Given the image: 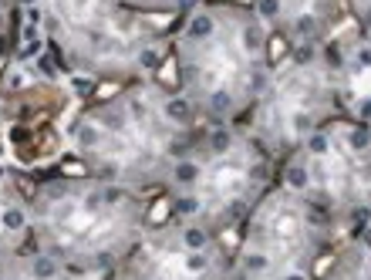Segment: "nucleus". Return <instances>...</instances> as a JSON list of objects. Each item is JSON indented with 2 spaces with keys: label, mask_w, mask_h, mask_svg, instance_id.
<instances>
[{
  "label": "nucleus",
  "mask_w": 371,
  "mask_h": 280,
  "mask_svg": "<svg viewBox=\"0 0 371 280\" xmlns=\"http://www.w3.org/2000/svg\"><path fill=\"white\" fill-rule=\"evenodd\" d=\"M239 41H243V51L250 54L253 61H260V54H264V48H266V34H264V24H260L253 14L246 17V24L239 30Z\"/></svg>",
  "instance_id": "f257e3e1"
},
{
  "label": "nucleus",
  "mask_w": 371,
  "mask_h": 280,
  "mask_svg": "<svg viewBox=\"0 0 371 280\" xmlns=\"http://www.w3.org/2000/svg\"><path fill=\"white\" fill-rule=\"evenodd\" d=\"M212 34H216V17H212L210 10H199V14H189V17H186V37H189V41L203 44V41H210Z\"/></svg>",
  "instance_id": "f03ea898"
},
{
  "label": "nucleus",
  "mask_w": 371,
  "mask_h": 280,
  "mask_svg": "<svg viewBox=\"0 0 371 280\" xmlns=\"http://www.w3.org/2000/svg\"><path fill=\"white\" fill-rule=\"evenodd\" d=\"M203 179V166L196 159H176V166L169 169V182H176L179 189H192Z\"/></svg>",
  "instance_id": "7ed1b4c3"
},
{
  "label": "nucleus",
  "mask_w": 371,
  "mask_h": 280,
  "mask_svg": "<svg viewBox=\"0 0 371 280\" xmlns=\"http://www.w3.org/2000/svg\"><path fill=\"white\" fill-rule=\"evenodd\" d=\"M162 115L172 122V125H189L192 122V102L183 95H165L162 98Z\"/></svg>",
  "instance_id": "20e7f679"
},
{
  "label": "nucleus",
  "mask_w": 371,
  "mask_h": 280,
  "mask_svg": "<svg viewBox=\"0 0 371 280\" xmlns=\"http://www.w3.org/2000/svg\"><path fill=\"white\" fill-rule=\"evenodd\" d=\"M311 166H307V159H293L287 162V169H284V182L291 186L293 193H307L311 189Z\"/></svg>",
  "instance_id": "39448f33"
},
{
  "label": "nucleus",
  "mask_w": 371,
  "mask_h": 280,
  "mask_svg": "<svg viewBox=\"0 0 371 280\" xmlns=\"http://www.w3.org/2000/svg\"><path fill=\"white\" fill-rule=\"evenodd\" d=\"M179 243H183V250H210L212 233L203 227V223H189V227H183V233H179Z\"/></svg>",
  "instance_id": "423d86ee"
},
{
  "label": "nucleus",
  "mask_w": 371,
  "mask_h": 280,
  "mask_svg": "<svg viewBox=\"0 0 371 280\" xmlns=\"http://www.w3.org/2000/svg\"><path fill=\"white\" fill-rule=\"evenodd\" d=\"M27 274H30V280H54L61 274V263L48 254H37L27 260Z\"/></svg>",
  "instance_id": "0eeeda50"
},
{
  "label": "nucleus",
  "mask_w": 371,
  "mask_h": 280,
  "mask_svg": "<svg viewBox=\"0 0 371 280\" xmlns=\"http://www.w3.org/2000/svg\"><path fill=\"white\" fill-rule=\"evenodd\" d=\"M287 34L293 37V44L297 41H318V17L314 14H297L287 27Z\"/></svg>",
  "instance_id": "6e6552de"
},
{
  "label": "nucleus",
  "mask_w": 371,
  "mask_h": 280,
  "mask_svg": "<svg viewBox=\"0 0 371 280\" xmlns=\"http://www.w3.org/2000/svg\"><path fill=\"white\" fill-rule=\"evenodd\" d=\"M233 149V132L226 125H212L206 132V152L210 155H226Z\"/></svg>",
  "instance_id": "1a4fd4ad"
},
{
  "label": "nucleus",
  "mask_w": 371,
  "mask_h": 280,
  "mask_svg": "<svg viewBox=\"0 0 371 280\" xmlns=\"http://www.w3.org/2000/svg\"><path fill=\"white\" fill-rule=\"evenodd\" d=\"M270 267H273V260H270V254H264V250H246L243 260H239V270L250 274V277H260Z\"/></svg>",
  "instance_id": "9d476101"
},
{
  "label": "nucleus",
  "mask_w": 371,
  "mask_h": 280,
  "mask_svg": "<svg viewBox=\"0 0 371 280\" xmlns=\"http://www.w3.org/2000/svg\"><path fill=\"white\" fill-rule=\"evenodd\" d=\"M304 152L318 155V159H324V155L331 152V135H327V128H314V132L304 135Z\"/></svg>",
  "instance_id": "9b49d317"
},
{
  "label": "nucleus",
  "mask_w": 371,
  "mask_h": 280,
  "mask_svg": "<svg viewBox=\"0 0 371 280\" xmlns=\"http://www.w3.org/2000/svg\"><path fill=\"white\" fill-rule=\"evenodd\" d=\"M318 41H297L291 48V61L297 64V68H311L314 61H318Z\"/></svg>",
  "instance_id": "f8f14e48"
},
{
  "label": "nucleus",
  "mask_w": 371,
  "mask_h": 280,
  "mask_svg": "<svg viewBox=\"0 0 371 280\" xmlns=\"http://www.w3.org/2000/svg\"><path fill=\"white\" fill-rule=\"evenodd\" d=\"M0 227L7 229V233H24L27 229V209L24 206H7V209L0 213Z\"/></svg>",
  "instance_id": "ddd939ff"
},
{
  "label": "nucleus",
  "mask_w": 371,
  "mask_h": 280,
  "mask_svg": "<svg viewBox=\"0 0 371 280\" xmlns=\"http://www.w3.org/2000/svg\"><path fill=\"white\" fill-rule=\"evenodd\" d=\"M257 21H266V24H277L284 21V0H257Z\"/></svg>",
  "instance_id": "4468645a"
},
{
  "label": "nucleus",
  "mask_w": 371,
  "mask_h": 280,
  "mask_svg": "<svg viewBox=\"0 0 371 280\" xmlns=\"http://www.w3.org/2000/svg\"><path fill=\"white\" fill-rule=\"evenodd\" d=\"M347 146L361 155V159L368 155V122H354V125H351V132H347Z\"/></svg>",
  "instance_id": "2eb2a0df"
},
{
  "label": "nucleus",
  "mask_w": 371,
  "mask_h": 280,
  "mask_svg": "<svg viewBox=\"0 0 371 280\" xmlns=\"http://www.w3.org/2000/svg\"><path fill=\"white\" fill-rule=\"evenodd\" d=\"M183 267H186V274H206L210 270V254L206 250H186Z\"/></svg>",
  "instance_id": "dca6fc26"
},
{
  "label": "nucleus",
  "mask_w": 371,
  "mask_h": 280,
  "mask_svg": "<svg viewBox=\"0 0 371 280\" xmlns=\"http://www.w3.org/2000/svg\"><path fill=\"white\" fill-rule=\"evenodd\" d=\"M75 139H78V146L84 149V152L102 146V132H98L95 125H78V128H75Z\"/></svg>",
  "instance_id": "f3484780"
},
{
  "label": "nucleus",
  "mask_w": 371,
  "mask_h": 280,
  "mask_svg": "<svg viewBox=\"0 0 371 280\" xmlns=\"http://www.w3.org/2000/svg\"><path fill=\"white\" fill-rule=\"evenodd\" d=\"M159 61H162V54H159V48H152V44H145V48L138 51V58H135V64H138L142 71H156Z\"/></svg>",
  "instance_id": "a211bd4d"
},
{
  "label": "nucleus",
  "mask_w": 371,
  "mask_h": 280,
  "mask_svg": "<svg viewBox=\"0 0 371 280\" xmlns=\"http://www.w3.org/2000/svg\"><path fill=\"white\" fill-rule=\"evenodd\" d=\"M172 209H176L179 216H196V213L203 209V200H199V196H176V200H172Z\"/></svg>",
  "instance_id": "6ab92c4d"
},
{
  "label": "nucleus",
  "mask_w": 371,
  "mask_h": 280,
  "mask_svg": "<svg viewBox=\"0 0 371 280\" xmlns=\"http://www.w3.org/2000/svg\"><path fill=\"white\" fill-rule=\"evenodd\" d=\"M318 54H324V61H327L331 71H345V54H341L338 44H324V48H318Z\"/></svg>",
  "instance_id": "aec40b11"
},
{
  "label": "nucleus",
  "mask_w": 371,
  "mask_h": 280,
  "mask_svg": "<svg viewBox=\"0 0 371 280\" xmlns=\"http://www.w3.org/2000/svg\"><path fill=\"white\" fill-rule=\"evenodd\" d=\"M291 125H293L297 135H307V132H314V128H318V119H314L311 112H297V115L291 119Z\"/></svg>",
  "instance_id": "412c9836"
},
{
  "label": "nucleus",
  "mask_w": 371,
  "mask_h": 280,
  "mask_svg": "<svg viewBox=\"0 0 371 280\" xmlns=\"http://www.w3.org/2000/svg\"><path fill=\"white\" fill-rule=\"evenodd\" d=\"M24 14H27V24H34V27H41L44 24V10L34 3V7H24Z\"/></svg>",
  "instance_id": "4be33fe9"
},
{
  "label": "nucleus",
  "mask_w": 371,
  "mask_h": 280,
  "mask_svg": "<svg viewBox=\"0 0 371 280\" xmlns=\"http://www.w3.org/2000/svg\"><path fill=\"white\" fill-rule=\"evenodd\" d=\"M354 64H358L361 71H368V44H365V41H361V48L354 51Z\"/></svg>",
  "instance_id": "5701e85b"
},
{
  "label": "nucleus",
  "mask_w": 371,
  "mask_h": 280,
  "mask_svg": "<svg viewBox=\"0 0 371 280\" xmlns=\"http://www.w3.org/2000/svg\"><path fill=\"white\" fill-rule=\"evenodd\" d=\"M71 85H75L78 91H84V95L91 91V81H84V78H71Z\"/></svg>",
  "instance_id": "b1692460"
},
{
  "label": "nucleus",
  "mask_w": 371,
  "mask_h": 280,
  "mask_svg": "<svg viewBox=\"0 0 371 280\" xmlns=\"http://www.w3.org/2000/svg\"><path fill=\"white\" fill-rule=\"evenodd\" d=\"M284 280H307V277H304V270H293V274H287Z\"/></svg>",
  "instance_id": "393cba45"
},
{
  "label": "nucleus",
  "mask_w": 371,
  "mask_h": 280,
  "mask_svg": "<svg viewBox=\"0 0 371 280\" xmlns=\"http://www.w3.org/2000/svg\"><path fill=\"white\" fill-rule=\"evenodd\" d=\"M17 3H21V7H34L37 0H17Z\"/></svg>",
  "instance_id": "a878e982"
},
{
  "label": "nucleus",
  "mask_w": 371,
  "mask_h": 280,
  "mask_svg": "<svg viewBox=\"0 0 371 280\" xmlns=\"http://www.w3.org/2000/svg\"><path fill=\"white\" fill-rule=\"evenodd\" d=\"M0 280H7V277H0Z\"/></svg>",
  "instance_id": "bb28decb"
}]
</instances>
